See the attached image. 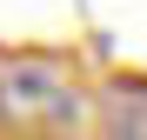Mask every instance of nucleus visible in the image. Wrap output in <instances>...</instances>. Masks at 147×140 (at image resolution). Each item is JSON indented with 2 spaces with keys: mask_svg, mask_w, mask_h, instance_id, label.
<instances>
[{
  "mask_svg": "<svg viewBox=\"0 0 147 140\" xmlns=\"http://www.w3.org/2000/svg\"><path fill=\"white\" fill-rule=\"evenodd\" d=\"M80 113H87V100L67 67H54V60H7L0 67V127L7 133L47 140V133L80 127Z\"/></svg>",
  "mask_w": 147,
  "mask_h": 140,
  "instance_id": "obj_1",
  "label": "nucleus"
}]
</instances>
